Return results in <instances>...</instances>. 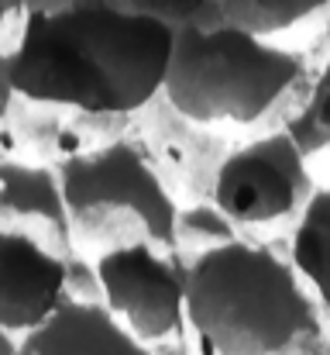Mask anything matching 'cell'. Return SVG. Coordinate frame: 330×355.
Listing matches in <instances>:
<instances>
[{"mask_svg":"<svg viewBox=\"0 0 330 355\" xmlns=\"http://www.w3.org/2000/svg\"><path fill=\"white\" fill-rule=\"evenodd\" d=\"M172 35L165 21L110 0L24 14L10 45V80L38 101L134 114L165 83Z\"/></svg>","mask_w":330,"mask_h":355,"instance_id":"cell-1","label":"cell"},{"mask_svg":"<svg viewBox=\"0 0 330 355\" xmlns=\"http://www.w3.org/2000/svg\"><path fill=\"white\" fill-rule=\"evenodd\" d=\"M186 342L196 355H330L317 293L289 255L255 238L186 266Z\"/></svg>","mask_w":330,"mask_h":355,"instance_id":"cell-2","label":"cell"},{"mask_svg":"<svg viewBox=\"0 0 330 355\" xmlns=\"http://www.w3.org/2000/svg\"><path fill=\"white\" fill-rule=\"evenodd\" d=\"M306 83L310 59L300 49L220 17L176 28L162 90L190 118L255 135L289 118Z\"/></svg>","mask_w":330,"mask_h":355,"instance_id":"cell-3","label":"cell"},{"mask_svg":"<svg viewBox=\"0 0 330 355\" xmlns=\"http://www.w3.org/2000/svg\"><path fill=\"white\" fill-rule=\"evenodd\" d=\"M59 180L73 252L97 259L107 248L134 241L172 248L179 204L131 131L97 152L62 162Z\"/></svg>","mask_w":330,"mask_h":355,"instance_id":"cell-4","label":"cell"},{"mask_svg":"<svg viewBox=\"0 0 330 355\" xmlns=\"http://www.w3.org/2000/svg\"><path fill=\"white\" fill-rule=\"evenodd\" d=\"M313 190L317 180L289 128L272 124L230 148L217 173L214 200L244 238L265 241L262 235L296 225Z\"/></svg>","mask_w":330,"mask_h":355,"instance_id":"cell-5","label":"cell"},{"mask_svg":"<svg viewBox=\"0 0 330 355\" xmlns=\"http://www.w3.org/2000/svg\"><path fill=\"white\" fill-rule=\"evenodd\" d=\"M186 259L172 248L134 241L97 255L110 314L145 345L186 342Z\"/></svg>","mask_w":330,"mask_h":355,"instance_id":"cell-6","label":"cell"},{"mask_svg":"<svg viewBox=\"0 0 330 355\" xmlns=\"http://www.w3.org/2000/svg\"><path fill=\"white\" fill-rule=\"evenodd\" d=\"M131 135L138 138L141 152L179 207L214 197L220 166L234 148L223 128L190 118L165 97V90H158L141 111H134Z\"/></svg>","mask_w":330,"mask_h":355,"instance_id":"cell-7","label":"cell"},{"mask_svg":"<svg viewBox=\"0 0 330 355\" xmlns=\"http://www.w3.org/2000/svg\"><path fill=\"white\" fill-rule=\"evenodd\" d=\"M134 114H100L55 101H38L21 90L10 94L0 114V155L62 166L76 155L97 152L131 131Z\"/></svg>","mask_w":330,"mask_h":355,"instance_id":"cell-8","label":"cell"},{"mask_svg":"<svg viewBox=\"0 0 330 355\" xmlns=\"http://www.w3.org/2000/svg\"><path fill=\"white\" fill-rule=\"evenodd\" d=\"M66 259L45 241L0 232V328L24 338L66 304Z\"/></svg>","mask_w":330,"mask_h":355,"instance_id":"cell-9","label":"cell"},{"mask_svg":"<svg viewBox=\"0 0 330 355\" xmlns=\"http://www.w3.org/2000/svg\"><path fill=\"white\" fill-rule=\"evenodd\" d=\"M0 232H21L69 255V214L55 166L0 155Z\"/></svg>","mask_w":330,"mask_h":355,"instance_id":"cell-10","label":"cell"},{"mask_svg":"<svg viewBox=\"0 0 330 355\" xmlns=\"http://www.w3.org/2000/svg\"><path fill=\"white\" fill-rule=\"evenodd\" d=\"M17 355H155V349L131 335L107 304L66 300L38 328L17 338Z\"/></svg>","mask_w":330,"mask_h":355,"instance_id":"cell-11","label":"cell"},{"mask_svg":"<svg viewBox=\"0 0 330 355\" xmlns=\"http://www.w3.org/2000/svg\"><path fill=\"white\" fill-rule=\"evenodd\" d=\"M289 262L317 293L320 307L330 304V183L317 187L289 228Z\"/></svg>","mask_w":330,"mask_h":355,"instance_id":"cell-12","label":"cell"},{"mask_svg":"<svg viewBox=\"0 0 330 355\" xmlns=\"http://www.w3.org/2000/svg\"><path fill=\"white\" fill-rule=\"evenodd\" d=\"M223 21L241 24L262 38L282 42L330 14V0H220Z\"/></svg>","mask_w":330,"mask_h":355,"instance_id":"cell-13","label":"cell"},{"mask_svg":"<svg viewBox=\"0 0 330 355\" xmlns=\"http://www.w3.org/2000/svg\"><path fill=\"white\" fill-rule=\"evenodd\" d=\"M282 124L289 128L306 162L330 159V59L310 76L300 104L289 111V118Z\"/></svg>","mask_w":330,"mask_h":355,"instance_id":"cell-14","label":"cell"},{"mask_svg":"<svg viewBox=\"0 0 330 355\" xmlns=\"http://www.w3.org/2000/svg\"><path fill=\"white\" fill-rule=\"evenodd\" d=\"M237 238H244V235L220 211V204L214 197L210 200H196V204H183L176 211V241H172V252L183 255L186 262H193L203 252H214L220 245H230Z\"/></svg>","mask_w":330,"mask_h":355,"instance_id":"cell-15","label":"cell"},{"mask_svg":"<svg viewBox=\"0 0 330 355\" xmlns=\"http://www.w3.org/2000/svg\"><path fill=\"white\" fill-rule=\"evenodd\" d=\"M110 3L138 10V14H148V17H158L172 31L176 28H190V24L203 28V24H214V21L223 17L220 0H110Z\"/></svg>","mask_w":330,"mask_h":355,"instance_id":"cell-16","label":"cell"},{"mask_svg":"<svg viewBox=\"0 0 330 355\" xmlns=\"http://www.w3.org/2000/svg\"><path fill=\"white\" fill-rule=\"evenodd\" d=\"M66 300L104 304V286H100L97 259H86L80 252H69V259H66Z\"/></svg>","mask_w":330,"mask_h":355,"instance_id":"cell-17","label":"cell"},{"mask_svg":"<svg viewBox=\"0 0 330 355\" xmlns=\"http://www.w3.org/2000/svg\"><path fill=\"white\" fill-rule=\"evenodd\" d=\"M24 21V0H0V42L10 49Z\"/></svg>","mask_w":330,"mask_h":355,"instance_id":"cell-18","label":"cell"},{"mask_svg":"<svg viewBox=\"0 0 330 355\" xmlns=\"http://www.w3.org/2000/svg\"><path fill=\"white\" fill-rule=\"evenodd\" d=\"M86 0H24V14H45V10H62V7H76Z\"/></svg>","mask_w":330,"mask_h":355,"instance_id":"cell-19","label":"cell"},{"mask_svg":"<svg viewBox=\"0 0 330 355\" xmlns=\"http://www.w3.org/2000/svg\"><path fill=\"white\" fill-rule=\"evenodd\" d=\"M155 355H196L190 349V342H176V345H158Z\"/></svg>","mask_w":330,"mask_h":355,"instance_id":"cell-20","label":"cell"},{"mask_svg":"<svg viewBox=\"0 0 330 355\" xmlns=\"http://www.w3.org/2000/svg\"><path fill=\"white\" fill-rule=\"evenodd\" d=\"M0 355H17V338L0 328Z\"/></svg>","mask_w":330,"mask_h":355,"instance_id":"cell-21","label":"cell"},{"mask_svg":"<svg viewBox=\"0 0 330 355\" xmlns=\"http://www.w3.org/2000/svg\"><path fill=\"white\" fill-rule=\"evenodd\" d=\"M324 328H327V342H330V304H324Z\"/></svg>","mask_w":330,"mask_h":355,"instance_id":"cell-22","label":"cell"}]
</instances>
